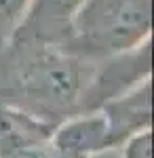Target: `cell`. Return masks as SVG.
<instances>
[{
    "instance_id": "5",
    "label": "cell",
    "mask_w": 154,
    "mask_h": 158,
    "mask_svg": "<svg viewBox=\"0 0 154 158\" xmlns=\"http://www.w3.org/2000/svg\"><path fill=\"white\" fill-rule=\"evenodd\" d=\"M53 129L0 101V158H55L49 143Z\"/></svg>"
},
{
    "instance_id": "7",
    "label": "cell",
    "mask_w": 154,
    "mask_h": 158,
    "mask_svg": "<svg viewBox=\"0 0 154 158\" xmlns=\"http://www.w3.org/2000/svg\"><path fill=\"white\" fill-rule=\"evenodd\" d=\"M84 0H32L21 25L13 38L36 40L53 47H63L70 21Z\"/></svg>"
},
{
    "instance_id": "8",
    "label": "cell",
    "mask_w": 154,
    "mask_h": 158,
    "mask_svg": "<svg viewBox=\"0 0 154 158\" xmlns=\"http://www.w3.org/2000/svg\"><path fill=\"white\" fill-rule=\"evenodd\" d=\"M32 0H0V49L21 25Z\"/></svg>"
},
{
    "instance_id": "9",
    "label": "cell",
    "mask_w": 154,
    "mask_h": 158,
    "mask_svg": "<svg viewBox=\"0 0 154 158\" xmlns=\"http://www.w3.org/2000/svg\"><path fill=\"white\" fill-rule=\"evenodd\" d=\"M120 150V158H152V129L129 137Z\"/></svg>"
},
{
    "instance_id": "2",
    "label": "cell",
    "mask_w": 154,
    "mask_h": 158,
    "mask_svg": "<svg viewBox=\"0 0 154 158\" xmlns=\"http://www.w3.org/2000/svg\"><path fill=\"white\" fill-rule=\"evenodd\" d=\"M148 40H152V0H84L61 49L84 61H101Z\"/></svg>"
},
{
    "instance_id": "1",
    "label": "cell",
    "mask_w": 154,
    "mask_h": 158,
    "mask_svg": "<svg viewBox=\"0 0 154 158\" xmlns=\"http://www.w3.org/2000/svg\"><path fill=\"white\" fill-rule=\"evenodd\" d=\"M95 61L59 47L11 38L0 49V101L49 127L83 114Z\"/></svg>"
},
{
    "instance_id": "4",
    "label": "cell",
    "mask_w": 154,
    "mask_h": 158,
    "mask_svg": "<svg viewBox=\"0 0 154 158\" xmlns=\"http://www.w3.org/2000/svg\"><path fill=\"white\" fill-rule=\"evenodd\" d=\"M49 143L55 158H99L112 152L108 122L99 110L78 114L53 129Z\"/></svg>"
},
{
    "instance_id": "3",
    "label": "cell",
    "mask_w": 154,
    "mask_h": 158,
    "mask_svg": "<svg viewBox=\"0 0 154 158\" xmlns=\"http://www.w3.org/2000/svg\"><path fill=\"white\" fill-rule=\"evenodd\" d=\"M152 78V40L110 59L95 61L93 78L87 89L83 114L95 112L108 101L125 95L133 86Z\"/></svg>"
},
{
    "instance_id": "6",
    "label": "cell",
    "mask_w": 154,
    "mask_h": 158,
    "mask_svg": "<svg viewBox=\"0 0 154 158\" xmlns=\"http://www.w3.org/2000/svg\"><path fill=\"white\" fill-rule=\"evenodd\" d=\"M152 78L133 86L125 95L108 101L99 112L108 122L112 148L118 150L129 137L152 129Z\"/></svg>"
}]
</instances>
